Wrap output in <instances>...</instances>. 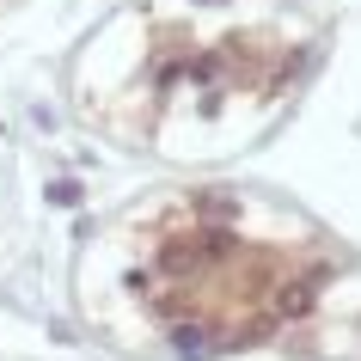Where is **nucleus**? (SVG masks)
I'll list each match as a JSON object with an SVG mask.
<instances>
[{"label":"nucleus","instance_id":"obj_1","mask_svg":"<svg viewBox=\"0 0 361 361\" xmlns=\"http://www.w3.org/2000/svg\"><path fill=\"white\" fill-rule=\"evenodd\" d=\"M153 306L202 349H233L264 337L294 306L288 269L276 251L233 233V221H190L171 233L153 264Z\"/></svg>","mask_w":361,"mask_h":361}]
</instances>
